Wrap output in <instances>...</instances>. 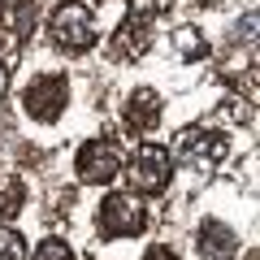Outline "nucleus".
<instances>
[{
  "label": "nucleus",
  "mask_w": 260,
  "mask_h": 260,
  "mask_svg": "<svg viewBox=\"0 0 260 260\" xmlns=\"http://www.w3.org/2000/svg\"><path fill=\"white\" fill-rule=\"evenodd\" d=\"M48 48L65 61H78V56L95 52L100 44V26H95V9H87L83 0H61L52 13H48Z\"/></svg>",
  "instance_id": "1"
},
{
  "label": "nucleus",
  "mask_w": 260,
  "mask_h": 260,
  "mask_svg": "<svg viewBox=\"0 0 260 260\" xmlns=\"http://www.w3.org/2000/svg\"><path fill=\"white\" fill-rule=\"evenodd\" d=\"M70 95H74V87H70V74L65 70H44V74H30L26 83H22V117L35 121V126H56V121L65 117V109H70Z\"/></svg>",
  "instance_id": "2"
},
{
  "label": "nucleus",
  "mask_w": 260,
  "mask_h": 260,
  "mask_svg": "<svg viewBox=\"0 0 260 260\" xmlns=\"http://www.w3.org/2000/svg\"><path fill=\"white\" fill-rule=\"evenodd\" d=\"M230 156V135L221 126H186L174 135V148H169V160L191 174H217V165Z\"/></svg>",
  "instance_id": "3"
},
{
  "label": "nucleus",
  "mask_w": 260,
  "mask_h": 260,
  "mask_svg": "<svg viewBox=\"0 0 260 260\" xmlns=\"http://www.w3.org/2000/svg\"><path fill=\"white\" fill-rule=\"evenodd\" d=\"M91 225H95V234H100L104 243H113V239H139V234L152 225V208L143 204L139 195H130V191H104L100 204H95Z\"/></svg>",
  "instance_id": "4"
},
{
  "label": "nucleus",
  "mask_w": 260,
  "mask_h": 260,
  "mask_svg": "<svg viewBox=\"0 0 260 260\" xmlns=\"http://www.w3.org/2000/svg\"><path fill=\"white\" fill-rule=\"evenodd\" d=\"M121 178H126L130 195H139V200H148V195H165L169 191V178H174L169 148H160V143H139V148L126 156V165H121Z\"/></svg>",
  "instance_id": "5"
},
{
  "label": "nucleus",
  "mask_w": 260,
  "mask_h": 260,
  "mask_svg": "<svg viewBox=\"0 0 260 260\" xmlns=\"http://www.w3.org/2000/svg\"><path fill=\"white\" fill-rule=\"evenodd\" d=\"M121 165H126V156H121L117 139H87L83 148L74 152V178L83 186H109L121 178Z\"/></svg>",
  "instance_id": "6"
},
{
  "label": "nucleus",
  "mask_w": 260,
  "mask_h": 260,
  "mask_svg": "<svg viewBox=\"0 0 260 260\" xmlns=\"http://www.w3.org/2000/svg\"><path fill=\"white\" fill-rule=\"evenodd\" d=\"M152 44H156V18H148V13H126V18L117 22V30L109 35L104 56H109L113 65H126V61L148 56Z\"/></svg>",
  "instance_id": "7"
},
{
  "label": "nucleus",
  "mask_w": 260,
  "mask_h": 260,
  "mask_svg": "<svg viewBox=\"0 0 260 260\" xmlns=\"http://www.w3.org/2000/svg\"><path fill=\"white\" fill-rule=\"evenodd\" d=\"M160 117H165V104H160V95L152 87H130L117 104V121H121V130H126L130 139L152 135L160 126Z\"/></svg>",
  "instance_id": "8"
},
{
  "label": "nucleus",
  "mask_w": 260,
  "mask_h": 260,
  "mask_svg": "<svg viewBox=\"0 0 260 260\" xmlns=\"http://www.w3.org/2000/svg\"><path fill=\"white\" fill-rule=\"evenodd\" d=\"M195 251H200V260H239L243 239L225 221L208 217V221H200V230H195Z\"/></svg>",
  "instance_id": "9"
},
{
  "label": "nucleus",
  "mask_w": 260,
  "mask_h": 260,
  "mask_svg": "<svg viewBox=\"0 0 260 260\" xmlns=\"http://www.w3.org/2000/svg\"><path fill=\"white\" fill-rule=\"evenodd\" d=\"M39 22V5L35 0H0V30L13 39V44H26L30 30Z\"/></svg>",
  "instance_id": "10"
},
{
  "label": "nucleus",
  "mask_w": 260,
  "mask_h": 260,
  "mask_svg": "<svg viewBox=\"0 0 260 260\" xmlns=\"http://www.w3.org/2000/svg\"><path fill=\"white\" fill-rule=\"evenodd\" d=\"M26 200H30V186H26V178H18V174H0V225H13L22 213H26Z\"/></svg>",
  "instance_id": "11"
},
{
  "label": "nucleus",
  "mask_w": 260,
  "mask_h": 260,
  "mask_svg": "<svg viewBox=\"0 0 260 260\" xmlns=\"http://www.w3.org/2000/svg\"><path fill=\"white\" fill-rule=\"evenodd\" d=\"M169 52H174L178 61H204L208 56V39L195 26H174L169 30Z\"/></svg>",
  "instance_id": "12"
},
{
  "label": "nucleus",
  "mask_w": 260,
  "mask_h": 260,
  "mask_svg": "<svg viewBox=\"0 0 260 260\" xmlns=\"http://www.w3.org/2000/svg\"><path fill=\"white\" fill-rule=\"evenodd\" d=\"M251 117H256V109H251V95H225L221 109H217V121H230V126H251ZM213 121V126H217Z\"/></svg>",
  "instance_id": "13"
},
{
  "label": "nucleus",
  "mask_w": 260,
  "mask_h": 260,
  "mask_svg": "<svg viewBox=\"0 0 260 260\" xmlns=\"http://www.w3.org/2000/svg\"><path fill=\"white\" fill-rule=\"evenodd\" d=\"M26 260H78V256H74V247H70L61 234H48L44 243H35V251H30Z\"/></svg>",
  "instance_id": "14"
},
{
  "label": "nucleus",
  "mask_w": 260,
  "mask_h": 260,
  "mask_svg": "<svg viewBox=\"0 0 260 260\" xmlns=\"http://www.w3.org/2000/svg\"><path fill=\"white\" fill-rule=\"evenodd\" d=\"M26 256H30L26 239H22L13 225H0V260H26Z\"/></svg>",
  "instance_id": "15"
},
{
  "label": "nucleus",
  "mask_w": 260,
  "mask_h": 260,
  "mask_svg": "<svg viewBox=\"0 0 260 260\" xmlns=\"http://www.w3.org/2000/svg\"><path fill=\"white\" fill-rule=\"evenodd\" d=\"M143 260H182V256H178L174 247H165V243H152V247L143 251Z\"/></svg>",
  "instance_id": "16"
},
{
  "label": "nucleus",
  "mask_w": 260,
  "mask_h": 260,
  "mask_svg": "<svg viewBox=\"0 0 260 260\" xmlns=\"http://www.w3.org/2000/svg\"><path fill=\"white\" fill-rule=\"evenodd\" d=\"M5 78H9V65L0 61V100H5Z\"/></svg>",
  "instance_id": "17"
},
{
  "label": "nucleus",
  "mask_w": 260,
  "mask_h": 260,
  "mask_svg": "<svg viewBox=\"0 0 260 260\" xmlns=\"http://www.w3.org/2000/svg\"><path fill=\"white\" fill-rule=\"evenodd\" d=\"M83 5H87V9H91V5H109V0H83ZM117 5H126V0H117Z\"/></svg>",
  "instance_id": "18"
}]
</instances>
